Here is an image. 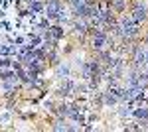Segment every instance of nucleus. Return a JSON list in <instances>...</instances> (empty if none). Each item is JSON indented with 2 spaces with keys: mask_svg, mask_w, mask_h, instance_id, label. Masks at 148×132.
<instances>
[{
  "mask_svg": "<svg viewBox=\"0 0 148 132\" xmlns=\"http://www.w3.org/2000/svg\"><path fill=\"white\" fill-rule=\"evenodd\" d=\"M116 30H119V32L123 34L125 38H132V36H136V34H138V30H136V24L132 22L130 18H125V20L121 22V26H119Z\"/></svg>",
  "mask_w": 148,
  "mask_h": 132,
  "instance_id": "nucleus-1",
  "label": "nucleus"
},
{
  "mask_svg": "<svg viewBox=\"0 0 148 132\" xmlns=\"http://www.w3.org/2000/svg\"><path fill=\"white\" fill-rule=\"evenodd\" d=\"M46 12H47V18H59V14H61V2L59 0H47Z\"/></svg>",
  "mask_w": 148,
  "mask_h": 132,
  "instance_id": "nucleus-2",
  "label": "nucleus"
},
{
  "mask_svg": "<svg viewBox=\"0 0 148 132\" xmlns=\"http://www.w3.org/2000/svg\"><path fill=\"white\" fill-rule=\"evenodd\" d=\"M134 20H136V22H140V20L144 22V20H146V8H144V6H136V8H134Z\"/></svg>",
  "mask_w": 148,
  "mask_h": 132,
  "instance_id": "nucleus-3",
  "label": "nucleus"
},
{
  "mask_svg": "<svg viewBox=\"0 0 148 132\" xmlns=\"http://www.w3.org/2000/svg\"><path fill=\"white\" fill-rule=\"evenodd\" d=\"M134 114H136L138 118H146V116H148V109L140 107V109H136V110H134Z\"/></svg>",
  "mask_w": 148,
  "mask_h": 132,
  "instance_id": "nucleus-4",
  "label": "nucleus"
},
{
  "mask_svg": "<svg viewBox=\"0 0 148 132\" xmlns=\"http://www.w3.org/2000/svg\"><path fill=\"white\" fill-rule=\"evenodd\" d=\"M30 6H32V10H34V12H38V10H42V6H44V4H42L40 0H32V2H30Z\"/></svg>",
  "mask_w": 148,
  "mask_h": 132,
  "instance_id": "nucleus-5",
  "label": "nucleus"
},
{
  "mask_svg": "<svg viewBox=\"0 0 148 132\" xmlns=\"http://www.w3.org/2000/svg\"><path fill=\"white\" fill-rule=\"evenodd\" d=\"M53 130H67V126H65L63 122H57L56 126H53Z\"/></svg>",
  "mask_w": 148,
  "mask_h": 132,
  "instance_id": "nucleus-6",
  "label": "nucleus"
},
{
  "mask_svg": "<svg viewBox=\"0 0 148 132\" xmlns=\"http://www.w3.org/2000/svg\"><path fill=\"white\" fill-rule=\"evenodd\" d=\"M71 6H77V4H81V2H85V0H67Z\"/></svg>",
  "mask_w": 148,
  "mask_h": 132,
  "instance_id": "nucleus-7",
  "label": "nucleus"
},
{
  "mask_svg": "<svg viewBox=\"0 0 148 132\" xmlns=\"http://www.w3.org/2000/svg\"><path fill=\"white\" fill-rule=\"evenodd\" d=\"M53 36H56V38H57V36H61V30H59V28H53Z\"/></svg>",
  "mask_w": 148,
  "mask_h": 132,
  "instance_id": "nucleus-8",
  "label": "nucleus"
},
{
  "mask_svg": "<svg viewBox=\"0 0 148 132\" xmlns=\"http://www.w3.org/2000/svg\"><path fill=\"white\" fill-rule=\"evenodd\" d=\"M144 79H146V81H148V71H146V73H144Z\"/></svg>",
  "mask_w": 148,
  "mask_h": 132,
  "instance_id": "nucleus-9",
  "label": "nucleus"
}]
</instances>
